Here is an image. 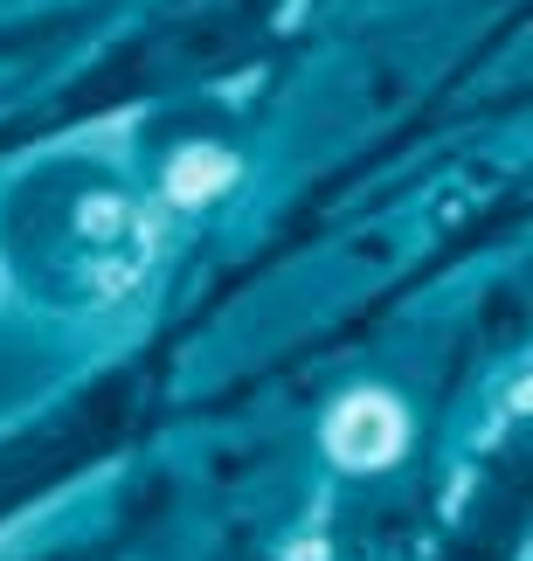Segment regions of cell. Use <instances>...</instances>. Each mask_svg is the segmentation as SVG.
Returning a JSON list of instances; mask_svg holds the SVG:
<instances>
[{"mask_svg": "<svg viewBox=\"0 0 533 561\" xmlns=\"http://www.w3.org/2000/svg\"><path fill=\"white\" fill-rule=\"evenodd\" d=\"M409 444V409H402L389 388H354V396L333 402L326 416V458L339 471H381L402 458Z\"/></svg>", "mask_w": 533, "mask_h": 561, "instance_id": "obj_1", "label": "cell"}, {"mask_svg": "<svg viewBox=\"0 0 533 561\" xmlns=\"http://www.w3.org/2000/svg\"><path fill=\"white\" fill-rule=\"evenodd\" d=\"M229 187H236V153H222V146H181L174 167H166V202L174 208H201Z\"/></svg>", "mask_w": 533, "mask_h": 561, "instance_id": "obj_2", "label": "cell"}, {"mask_svg": "<svg viewBox=\"0 0 533 561\" xmlns=\"http://www.w3.org/2000/svg\"><path fill=\"white\" fill-rule=\"evenodd\" d=\"M132 222L139 215H132V202H118V194H83L77 202V229L91 236V243H118Z\"/></svg>", "mask_w": 533, "mask_h": 561, "instance_id": "obj_3", "label": "cell"}, {"mask_svg": "<svg viewBox=\"0 0 533 561\" xmlns=\"http://www.w3.org/2000/svg\"><path fill=\"white\" fill-rule=\"evenodd\" d=\"M285 561H326V541H318V534H305V541L285 548Z\"/></svg>", "mask_w": 533, "mask_h": 561, "instance_id": "obj_4", "label": "cell"}, {"mask_svg": "<svg viewBox=\"0 0 533 561\" xmlns=\"http://www.w3.org/2000/svg\"><path fill=\"white\" fill-rule=\"evenodd\" d=\"M0 285H8V271H0Z\"/></svg>", "mask_w": 533, "mask_h": 561, "instance_id": "obj_5", "label": "cell"}]
</instances>
